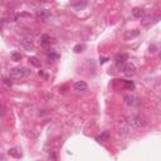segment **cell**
Wrapping results in <instances>:
<instances>
[{
	"label": "cell",
	"mask_w": 161,
	"mask_h": 161,
	"mask_svg": "<svg viewBox=\"0 0 161 161\" xmlns=\"http://www.w3.org/2000/svg\"><path fill=\"white\" fill-rule=\"evenodd\" d=\"M127 124L131 126V127H135V128H140V127H145L147 125V121L145 120L142 116L140 115H132V116H128L126 118Z\"/></svg>",
	"instance_id": "6da1fadb"
},
{
	"label": "cell",
	"mask_w": 161,
	"mask_h": 161,
	"mask_svg": "<svg viewBox=\"0 0 161 161\" xmlns=\"http://www.w3.org/2000/svg\"><path fill=\"white\" fill-rule=\"evenodd\" d=\"M30 71H28L27 68L24 67H18V68H13L9 71V78H15V79H18V78H23L25 75L29 74Z\"/></svg>",
	"instance_id": "7a4b0ae2"
},
{
	"label": "cell",
	"mask_w": 161,
	"mask_h": 161,
	"mask_svg": "<svg viewBox=\"0 0 161 161\" xmlns=\"http://www.w3.org/2000/svg\"><path fill=\"white\" fill-rule=\"evenodd\" d=\"M128 59V55L125 54V53H118V54L115 55V62H116V67H117L120 71H124L126 62Z\"/></svg>",
	"instance_id": "3957f363"
},
{
	"label": "cell",
	"mask_w": 161,
	"mask_h": 161,
	"mask_svg": "<svg viewBox=\"0 0 161 161\" xmlns=\"http://www.w3.org/2000/svg\"><path fill=\"white\" fill-rule=\"evenodd\" d=\"M35 17L39 21H42V23H45V21L49 20L50 18V13L49 10H47V9H38L37 13H35Z\"/></svg>",
	"instance_id": "277c9868"
},
{
	"label": "cell",
	"mask_w": 161,
	"mask_h": 161,
	"mask_svg": "<svg viewBox=\"0 0 161 161\" xmlns=\"http://www.w3.org/2000/svg\"><path fill=\"white\" fill-rule=\"evenodd\" d=\"M130 130H131V126L127 124L126 120H122V121L118 122V134L121 135V136H126V135H128Z\"/></svg>",
	"instance_id": "5b68a950"
},
{
	"label": "cell",
	"mask_w": 161,
	"mask_h": 161,
	"mask_svg": "<svg viewBox=\"0 0 161 161\" xmlns=\"http://www.w3.org/2000/svg\"><path fill=\"white\" fill-rule=\"evenodd\" d=\"M156 19H159L157 17H154V15H146V17L141 18V25L142 27H149L150 24L155 23V21H157Z\"/></svg>",
	"instance_id": "8992f818"
},
{
	"label": "cell",
	"mask_w": 161,
	"mask_h": 161,
	"mask_svg": "<svg viewBox=\"0 0 161 161\" xmlns=\"http://www.w3.org/2000/svg\"><path fill=\"white\" fill-rule=\"evenodd\" d=\"M124 73L127 77H132V75H135V73H136V67L132 63H127L124 68Z\"/></svg>",
	"instance_id": "52a82bcc"
},
{
	"label": "cell",
	"mask_w": 161,
	"mask_h": 161,
	"mask_svg": "<svg viewBox=\"0 0 161 161\" xmlns=\"http://www.w3.org/2000/svg\"><path fill=\"white\" fill-rule=\"evenodd\" d=\"M50 44H52V38H50L49 35L44 34V35L40 37V45H42V48H44V49L49 48Z\"/></svg>",
	"instance_id": "ba28073f"
},
{
	"label": "cell",
	"mask_w": 161,
	"mask_h": 161,
	"mask_svg": "<svg viewBox=\"0 0 161 161\" xmlns=\"http://www.w3.org/2000/svg\"><path fill=\"white\" fill-rule=\"evenodd\" d=\"M124 101H125V103H126L127 106H134V105H136V97H135L134 94H131V93L125 94V96H124Z\"/></svg>",
	"instance_id": "9c48e42d"
},
{
	"label": "cell",
	"mask_w": 161,
	"mask_h": 161,
	"mask_svg": "<svg viewBox=\"0 0 161 161\" xmlns=\"http://www.w3.org/2000/svg\"><path fill=\"white\" fill-rule=\"evenodd\" d=\"M110 137H111L110 132H108V131H105V132H102V134H101L100 136H97V137H96V140L98 141V142H106V141H108V140H110Z\"/></svg>",
	"instance_id": "30bf717a"
},
{
	"label": "cell",
	"mask_w": 161,
	"mask_h": 161,
	"mask_svg": "<svg viewBox=\"0 0 161 161\" xmlns=\"http://www.w3.org/2000/svg\"><path fill=\"white\" fill-rule=\"evenodd\" d=\"M21 47L25 49V50H34V44L31 40H28V39H25V40H21Z\"/></svg>",
	"instance_id": "8fae6325"
},
{
	"label": "cell",
	"mask_w": 161,
	"mask_h": 161,
	"mask_svg": "<svg viewBox=\"0 0 161 161\" xmlns=\"http://www.w3.org/2000/svg\"><path fill=\"white\" fill-rule=\"evenodd\" d=\"M74 90L75 91H86L87 90V84L83 81H78L74 83Z\"/></svg>",
	"instance_id": "7c38bea8"
},
{
	"label": "cell",
	"mask_w": 161,
	"mask_h": 161,
	"mask_svg": "<svg viewBox=\"0 0 161 161\" xmlns=\"http://www.w3.org/2000/svg\"><path fill=\"white\" fill-rule=\"evenodd\" d=\"M144 14H145V10L142 8H135L134 10H132V15H134L135 18H144Z\"/></svg>",
	"instance_id": "4fadbf2b"
},
{
	"label": "cell",
	"mask_w": 161,
	"mask_h": 161,
	"mask_svg": "<svg viewBox=\"0 0 161 161\" xmlns=\"http://www.w3.org/2000/svg\"><path fill=\"white\" fill-rule=\"evenodd\" d=\"M9 155L13 156V157H15V159H19L21 155H20V152L18 151V149H10L9 150Z\"/></svg>",
	"instance_id": "5bb4252c"
},
{
	"label": "cell",
	"mask_w": 161,
	"mask_h": 161,
	"mask_svg": "<svg viewBox=\"0 0 161 161\" xmlns=\"http://www.w3.org/2000/svg\"><path fill=\"white\" fill-rule=\"evenodd\" d=\"M29 61H30V63L34 65V67H38V68L40 67V61L37 58V57H30Z\"/></svg>",
	"instance_id": "9a60e30c"
},
{
	"label": "cell",
	"mask_w": 161,
	"mask_h": 161,
	"mask_svg": "<svg viewBox=\"0 0 161 161\" xmlns=\"http://www.w3.org/2000/svg\"><path fill=\"white\" fill-rule=\"evenodd\" d=\"M20 59H21V54H20V53H17V52H13L11 53V61L19 62Z\"/></svg>",
	"instance_id": "2e32d148"
},
{
	"label": "cell",
	"mask_w": 161,
	"mask_h": 161,
	"mask_svg": "<svg viewBox=\"0 0 161 161\" xmlns=\"http://www.w3.org/2000/svg\"><path fill=\"white\" fill-rule=\"evenodd\" d=\"M138 35V31H128V33H126V35H125V39L127 40L128 38H134V37H137Z\"/></svg>",
	"instance_id": "e0dca14e"
},
{
	"label": "cell",
	"mask_w": 161,
	"mask_h": 161,
	"mask_svg": "<svg viewBox=\"0 0 161 161\" xmlns=\"http://www.w3.org/2000/svg\"><path fill=\"white\" fill-rule=\"evenodd\" d=\"M124 86L126 88H128V90H134L135 84H134V82L132 81H124Z\"/></svg>",
	"instance_id": "ac0fdd59"
},
{
	"label": "cell",
	"mask_w": 161,
	"mask_h": 161,
	"mask_svg": "<svg viewBox=\"0 0 161 161\" xmlns=\"http://www.w3.org/2000/svg\"><path fill=\"white\" fill-rule=\"evenodd\" d=\"M83 49H84V45L83 44H77V45L73 48V50L75 53H81V52H83Z\"/></svg>",
	"instance_id": "d6986e66"
},
{
	"label": "cell",
	"mask_w": 161,
	"mask_h": 161,
	"mask_svg": "<svg viewBox=\"0 0 161 161\" xmlns=\"http://www.w3.org/2000/svg\"><path fill=\"white\" fill-rule=\"evenodd\" d=\"M3 82H4V84H5V86H8V87H11L13 86L11 78H3Z\"/></svg>",
	"instance_id": "ffe728a7"
},
{
	"label": "cell",
	"mask_w": 161,
	"mask_h": 161,
	"mask_svg": "<svg viewBox=\"0 0 161 161\" xmlns=\"http://www.w3.org/2000/svg\"><path fill=\"white\" fill-rule=\"evenodd\" d=\"M8 19H9V21H14L15 19H17V14H15V13H13V11H10L8 14Z\"/></svg>",
	"instance_id": "44dd1931"
},
{
	"label": "cell",
	"mask_w": 161,
	"mask_h": 161,
	"mask_svg": "<svg viewBox=\"0 0 161 161\" xmlns=\"http://www.w3.org/2000/svg\"><path fill=\"white\" fill-rule=\"evenodd\" d=\"M49 159H50V161H57V157H55V152H54V151H50Z\"/></svg>",
	"instance_id": "7402d4cb"
},
{
	"label": "cell",
	"mask_w": 161,
	"mask_h": 161,
	"mask_svg": "<svg viewBox=\"0 0 161 161\" xmlns=\"http://www.w3.org/2000/svg\"><path fill=\"white\" fill-rule=\"evenodd\" d=\"M48 58L52 61V59H58L59 58V55L58 54H55V53H50V54L48 55Z\"/></svg>",
	"instance_id": "603a6c76"
},
{
	"label": "cell",
	"mask_w": 161,
	"mask_h": 161,
	"mask_svg": "<svg viewBox=\"0 0 161 161\" xmlns=\"http://www.w3.org/2000/svg\"><path fill=\"white\" fill-rule=\"evenodd\" d=\"M155 49H156L155 44H152V45H150V52H155Z\"/></svg>",
	"instance_id": "cb8c5ba5"
},
{
	"label": "cell",
	"mask_w": 161,
	"mask_h": 161,
	"mask_svg": "<svg viewBox=\"0 0 161 161\" xmlns=\"http://www.w3.org/2000/svg\"><path fill=\"white\" fill-rule=\"evenodd\" d=\"M39 75H42V77H44V78H47V74L44 73L43 71H39Z\"/></svg>",
	"instance_id": "d4e9b609"
},
{
	"label": "cell",
	"mask_w": 161,
	"mask_h": 161,
	"mask_svg": "<svg viewBox=\"0 0 161 161\" xmlns=\"http://www.w3.org/2000/svg\"><path fill=\"white\" fill-rule=\"evenodd\" d=\"M106 61H108V58H101V63H102V64H103V63H105Z\"/></svg>",
	"instance_id": "484cf974"
},
{
	"label": "cell",
	"mask_w": 161,
	"mask_h": 161,
	"mask_svg": "<svg viewBox=\"0 0 161 161\" xmlns=\"http://www.w3.org/2000/svg\"><path fill=\"white\" fill-rule=\"evenodd\" d=\"M159 57H160V59H161V52H160V55Z\"/></svg>",
	"instance_id": "4316f807"
}]
</instances>
